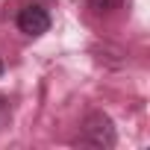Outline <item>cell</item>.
Listing matches in <instances>:
<instances>
[{
	"label": "cell",
	"instance_id": "1",
	"mask_svg": "<svg viewBox=\"0 0 150 150\" xmlns=\"http://www.w3.org/2000/svg\"><path fill=\"white\" fill-rule=\"evenodd\" d=\"M118 135H115V124L106 112H88L83 118V127H80V135H77V144H86V147H97V150H109L115 147Z\"/></svg>",
	"mask_w": 150,
	"mask_h": 150
},
{
	"label": "cell",
	"instance_id": "2",
	"mask_svg": "<svg viewBox=\"0 0 150 150\" xmlns=\"http://www.w3.org/2000/svg\"><path fill=\"white\" fill-rule=\"evenodd\" d=\"M18 30H21L24 35H33V38L44 35V33L50 30V15H47V9L38 6V3L24 6V9L18 12Z\"/></svg>",
	"mask_w": 150,
	"mask_h": 150
},
{
	"label": "cell",
	"instance_id": "3",
	"mask_svg": "<svg viewBox=\"0 0 150 150\" xmlns=\"http://www.w3.org/2000/svg\"><path fill=\"white\" fill-rule=\"evenodd\" d=\"M86 3H88V9H94V12H115V9L124 6V0H86Z\"/></svg>",
	"mask_w": 150,
	"mask_h": 150
},
{
	"label": "cell",
	"instance_id": "4",
	"mask_svg": "<svg viewBox=\"0 0 150 150\" xmlns=\"http://www.w3.org/2000/svg\"><path fill=\"white\" fill-rule=\"evenodd\" d=\"M0 77H3V59H0Z\"/></svg>",
	"mask_w": 150,
	"mask_h": 150
}]
</instances>
